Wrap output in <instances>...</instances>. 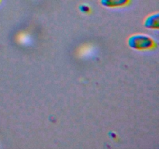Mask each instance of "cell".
I'll return each instance as SVG.
<instances>
[{
	"label": "cell",
	"instance_id": "obj_1",
	"mask_svg": "<svg viewBox=\"0 0 159 149\" xmlns=\"http://www.w3.org/2000/svg\"><path fill=\"white\" fill-rule=\"evenodd\" d=\"M154 40L144 34H135L128 39V45L135 50H148L154 47Z\"/></svg>",
	"mask_w": 159,
	"mask_h": 149
},
{
	"label": "cell",
	"instance_id": "obj_2",
	"mask_svg": "<svg viewBox=\"0 0 159 149\" xmlns=\"http://www.w3.org/2000/svg\"><path fill=\"white\" fill-rule=\"evenodd\" d=\"M130 0H100V4L107 8L121 7L127 5Z\"/></svg>",
	"mask_w": 159,
	"mask_h": 149
},
{
	"label": "cell",
	"instance_id": "obj_3",
	"mask_svg": "<svg viewBox=\"0 0 159 149\" xmlns=\"http://www.w3.org/2000/svg\"><path fill=\"white\" fill-rule=\"evenodd\" d=\"M144 26L149 29H158L159 26L158 13L152 14L144 20Z\"/></svg>",
	"mask_w": 159,
	"mask_h": 149
}]
</instances>
